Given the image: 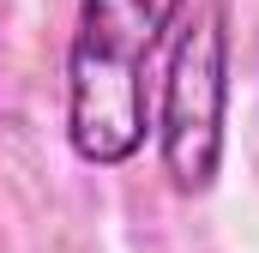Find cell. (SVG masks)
Wrapping results in <instances>:
<instances>
[{
	"instance_id": "cell-2",
	"label": "cell",
	"mask_w": 259,
	"mask_h": 253,
	"mask_svg": "<svg viewBox=\"0 0 259 253\" xmlns=\"http://www.w3.org/2000/svg\"><path fill=\"white\" fill-rule=\"evenodd\" d=\"M223 115H229V12L223 0H205L175 36L163 97H157V151H163L169 187L181 199L217 187Z\"/></svg>"
},
{
	"instance_id": "cell-1",
	"label": "cell",
	"mask_w": 259,
	"mask_h": 253,
	"mask_svg": "<svg viewBox=\"0 0 259 253\" xmlns=\"http://www.w3.org/2000/svg\"><path fill=\"white\" fill-rule=\"evenodd\" d=\"M187 0H78L66 49V145L91 169H121L139 157L145 115V61Z\"/></svg>"
}]
</instances>
